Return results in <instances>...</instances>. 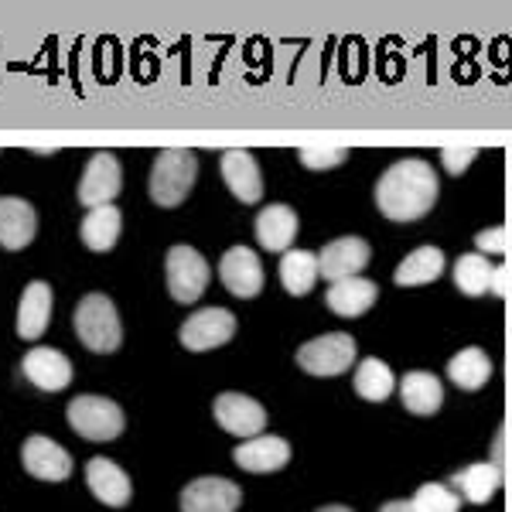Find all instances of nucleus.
Listing matches in <instances>:
<instances>
[{
    "instance_id": "f257e3e1",
    "label": "nucleus",
    "mask_w": 512,
    "mask_h": 512,
    "mask_svg": "<svg viewBox=\"0 0 512 512\" xmlns=\"http://www.w3.org/2000/svg\"><path fill=\"white\" fill-rule=\"evenodd\" d=\"M437 202V175L427 161L403 158L376 181V205L390 222H417Z\"/></svg>"
},
{
    "instance_id": "f03ea898",
    "label": "nucleus",
    "mask_w": 512,
    "mask_h": 512,
    "mask_svg": "<svg viewBox=\"0 0 512 512\" xmlns=\"http://www.w3.org/2000/svg\"><path fill=\"white\" fill-rule=\"evenodd\" d=\"M198 178V158L195 151H181V147H164L154 158L151 181H147V192H151L154 205L161 209H178L188 198Z\"/></svg>"
},
{
    "instance_id": "7ed1b4c3",
    "label": "nucleus",
    "mask_w": 512,
    "mask_h": 512,
    "mask_svg": "<svg viewBox=\"0 0 512 512\" xmlns=\"http://www.w3.org/2000/svg\"><path fill=\"white\" fill-rule=\"evenodd\" d=\"M76 335L89 352H117L123 342L117 308L106 294H86L76 308Z\"/></svg>"
},
{
    "instance_id": "20e7f679",
    "label": "nucleus",
    "mask_w": 512,
    "mask_h": 512,
    "mask_svg": "<svg viewBox=\"0 0 512 512\" xmlns=\"http://www.w3.org/2000/svg\"><path fill=\"white\" fill-rule=\"evenodd\" d=\"M65 414L72 431L86 441H117L123 434V410L106 396H76Z\"/></svg>"
},
{
    "instance_id": "39448f33",
    "label": "nucleus",
    "mask_w": 512,
    "mask_h": 512,
    "mask_svg": "<svg viewBox=\"0 0 512 512\" xmlns=\"http://www.w3.org/2000/svg\"><path fill=\"white\" fill-rule=\"evenodd\" d=\"M164 274H168V291L178 304H195L209 287V263L192 246H171L168 260H164Z\"/></svg>"
},
{
    "instance_id": "423d86ee",
    "label": "nucleus",
    "mask_w": 512,
    "mask_h": 512,
    "mask_svg": "<svg viewBox=\"0 0 512 512\" xmlns=\"http://www.w3.org/2000/svg\"><path fill=\"white\" fill-rule=\"evenodd\" d=\"M355 362V338L345 332L321 335L297 349V366L311 376H342Z\"/></svg>"
},
{
    "instance_id": "0eeeda50",
    "label": "nucleus",
    "mask_w": 512,
    "mask_h": 512,
    "mask_svg": "<svg viewBox=\"0 0 512 512\" xmlns=\"http://www.w3.org/2000/svg\"><path fill=\"white\" fill-rule=\"evenodd\" d=\"M120 188H123V171H120L117 154L96 151L86 164V175L79 181V202L86 205V209H103V205H113Z\"/></svg>"
},
{
    "instance_id": "6e6552de",
    "label": "nucleus",
    "mask_w": 512,
    "mask_h": 512,
    "mask_svg": "<svg viewBox=\"0 0 512 512\" xmlns=\"http://www.w3.org/2000/svg\"><path fill=\"white\" fill-rule=\"evenodd\" d=\"M236 335V318L233 311L226 308H202L195 311L192 318L181 325V345H185L188 352H209V349H219V345H226L229 338Z\"/></svg>"
},
{
    "instance_id": "1a4fd4ad",
    "label": "nucleus",
    "mask_w": 512,
    "mask_h": 512,
    "mask_svg": "<svg viewBox=\"0 0 512 512\" xmlns=\"http://www.w3.org/2000/svg\"><path fill=\"white\" fill-rule=\"evenodd\" d=\"M222 431H229L233 437H260L263 427H267V410L253 400V396H243V393H222L212 407Z\"/></svg>"
},
{
    "instance_id": "9d476101",
    "label": "nucleus",
    "mask_w": 512,
    "mask_h": 512,
    "mask_svg": "<svg viewBox=\"0 0 512 512\" xmlns=\"http://www.w3.org/2000/svg\"><path fill=\"white\" fill-rule=\"evenodd\" d=\"M243 502V489L229 478H195L181 492V512H236Z\"/></svg>"
},
{
    "instance_id": "9b49d317",
    "label": "nucleus",
    "mask_w": 512,
    "mask_h": 512,
    "mask_svg": "<svg viewBox=\"0 0 512 512\" xmlns=\"http://www.w3.org/2000/svg\"><path fill=\"white\" fill-rule=\"evenodd\" d=\"M369 243L359 236H342L335 239V243H328L325 250L318 253V267H321V277L332 280H349V277H359L362 270H366L369 263Z\"/></svg>"
},
{
    "instance_id": "f8f14e48",
    "label": "nucleus",
    "mask_w": 512,
    "mask_h": 512,
    "mask_svg": "<svg viewBox=\"0 0 512 512\" xmlns=\"http://www.w3.org/2000/svg\"><path fill=\"white\" fill-rule=\"evenodd\" d=\"M219 277L233 297H256L263 291V263L246 246H233V250L222 253Z\"/></svg>"
},
{
    "instance_id": "ddd939ff",
    "label": "nucleus",
    "mask_w": 512,
    "mask_h": 512,
    "mask_svg": "<svg viewBox=\"0 0 512 512\" xmlns=\"http://www.w3.org/2000/svg\"><path fill=\"white\" fill-rule=\"evenodd\" d=\"M21 461L28 468V475L41 478V482H65L72 475V458L62 444H55L52 437H28L21 448Z\"/></svg>"
},
{
    "instance_id": "4468645a",
    "label": "nucleus",
    "mask_w": 512,
    "mask_h": 512,
    "mask_svg": "<svg viewBox=\"0 0 512 512\" xmlns=\"http://www.w3.org/2000/svg\"><path fill=\"white\" fill-rule=\"evenodd\" d=\"M21 373L45 393H62L72 383V362L65 359L59 349H48V345H35L21 362Z\"/></svg>"
},
{
    "instance_id": "2eb2a0df",
    "label": "nucleus",
    "mask_w": 512,
    "mask_h": 512,
    "mask_svg": "<svg viewBox=\"0 0 512 512\" xmlns=\"http://www.w3.org/2000/svg\"><path fill=\"white\" fill-rule=\"evenodd\" d=\"M86 482H89V492H93L96 499L103 502V506H110V509L130 506L134 485H130V475L123 472L117 461H110V458H89Z\"/></svg>"
},
{
    "instance_id": "dca6fc26",
    "label": "nucleus",
    "mask_w": 512,
    "mask_h": 512,
    "mask_svg": "<svg viewBox=\"0 0 512 512\" xmlns=\"http://www.w3.org/2000/svg\"><path fill=\"white\" fill-rule=\"evenodd\" d=\"M219 168H222V178H226V188L233 192L243 205H256L263 198V175L256 168V158L250 151H222L219 158Z\"/></svg>"
},
{
    "instance_id": "f3484780",
    "label": "nucleus",
    "mask_w": 512,
    "mask_h": 512,
    "mask_svg": "<svg viewBox=\"0 0 512 512\" xmlns=\"http://www.w3.org/2000/svg\"><path fill=\"white\" fill-rule=\"evenodd\" d=\"M233 461L253 475L280 472V468L291 461V444L277 434H260V437H250V441L239 444L233 451Z\"/></svg>"
},
{
    "instance_id": "a211bd4d",
    "label": "nucleus",
    "mask_w": 512,
    "mask_h": 512,
    "mask_svg": "<svg viewBox=\"0 0 512 512\" xmlns=\"http://www.w3.org/2000/svg\"><path fill=\"white\" fill-rule=\"evenodd\" d=\"M38 233L35 205L24 198H0V246L4 250H24Z\"/></svg>"
},
{
    "instance_id": "6ab92c4d",
    "label": "nucleus",
    "mask_w": 512,
    "mask_h": 512,
    "mask_svg": "<svg viewBox=\"0 0 512 512\" xmlns=\"http://www.w3.org/2000/svg\"><path fill=\"white\" fill-rule=\"evenodd\" d=\"M297 236V212L291 205H267L256 216V243L267 253H287Z\"/></svg>"
},
{
    "instance_id": "aec40b11",
    "label": "nucleus",
    "mask_w": 512,
    "mask_h": 512,
    "mask_svg": "<svg viewBox=\"0 0 512 512\" xmlns=\"http://www.w3.org/2000/svg\"><path fill=\"white\" fill-rule=\"evenodd\" d=\"M376 297H379V287L373 280L349 277V280H338V284L328 287L325 304L338 318H362L376 304Z\"/></svg>"
},
{
    "instance_id": "412c9836",
    "label": "nucleus",
    "mask_w": 512,
    "mask_h": 512,
    "mask_svg": "<svg viewBox=\"0 0 512 512\" xmlns=\"http://www.w3.org/2000/svg\"><path fill=\"white\" fill-rule=\"evenodd\" d=\"M48 321H52V287L35 280V284H28L21 294L18 335L24 338V342H38V338L45 335Z\"/></svg>"
},
{
    "instance_id": "4be33fe9",
    "label": "nucleus",
    "mask_w": 512,
    "mask_h": 512,
    "mask_svg": "<svg viewBox=\"0 0 512 512\" xmlns=\"http://www.w3.org/2000/svg\"><path fill=\"white\" fill-rule=\"evenodd\" d=\"M120 229H123V212L117 209V205H103V209L86 212L79 236L93 253H110L120 239Z\"/></svg>"
},
{
    "instance_id": "5701e85b",
    "label": "nucleus",
    "mask_w": 512,
    "mask_h": 512,
    "mask_svg": "<svg viewBox=\"0 0 512 512\" xmlns=\"http://www.w3.org/2000/svg\"><path fill=\"white\" fill-rule=\"evenodd\" d=\"M400 396H403V407L410 410V414L417 417H431L441 410L444 403V386L441 379L431 376V373H407L400 383Z\"/></svg>"
},
{
    "instance_id": "b1692460",
    "label": "nucleus",
    "mask_w": 512,
    "mask_h": 512,
    "mask_svg": "<svg viewBox=\"0 0 512 512\" xmlns=\"http://www.w3.org/2000/svg\"><path fill=\"white\" fill-rule=\"evenodd\" d=\"M321 277V267H318V253H304V250H287L280 256V284H284L287 294L294 297H304L315 291Z\"/></svg>"
},
{
    "instance_id": "393cba45",
    "label": "nucleus",
    "mask_w": 512,
    "mask_h": 512,
    "mask_svg": "<svg viewBox=\"0 0 512 512\" xmlns=\"http://www.w3.org/2000/svg\"><path fill=\"white\" fill-rule=\"evenodd\" d=\"M499 485H502V468L492 465V461H482V465H472L465 472L451 475V489L465 495L468 502H475V506H485Z\"/></svg>"
},
{
    "instance_id": "a878e982",
    "label": "nucleus",
    "mask_w": 512,
    "mask_h": 512,
    "mask_svg": "<svg viewBox=\"0 0 512 512\" xmlns=\"http://www.w3.org/2000/svg\"><path fill=\"white\" fill-rule=\"evenodd\" d=\"M444 274V253L437 246H420L396 267V287H424Z\"/></svg>"
},
{
    "instance_id": "bb28decb",
    "label": "nucleus",
    "mask_w": 512,
    "mask_h": 512,
    "mask_svg": "<svg viewBox=\"0 0 512 512\" xmlns=\"http://www.w3.org/2000/svg\"><path fill=\"white\" fill-rule=\"evenodd\" d=\"M492 376V362H489V352L485 349H461L458 355L448 359V379L461 390H482Z\"/></svg>"
},
{
    "instance_id": "cd10ccee",
    "label": "nucleus",
    "mask_w": 512,
    "mask_h": 512,
    "mask_svg": "<svg viewBox=\"0 0 512 512\" xmlns=\"http://www.w3.org/2000/svg\"><path fill=\"white\" fill-rule=\"evenodd\" d=\"M352 386H355V393L362 396V400H369V403H383L386 396H390L396 390V379H393V369L386 366L383 359H362L359 362V369H355V376H352Z\"/></svg>"
},
{
    "instance_id": "c85d7f7f",
    "label": "nucleus",
    "mask_w": 512,
    "mask_h": 512,
    "mask_svg": "<svg viewBox=\"0 0 512 512\" xmlns=\"http://www.w3.org/2000/svg\"><path fill=\"white\" fill-rule=\"evenodd\" d=\"M492 274L495 267L482 253H465L454 263V287L468 297H482L485 291H492Z\"/></svg>"
},
{
    "instance_id": "c756f323",
    "label": "nucleus",
    "mask_w": 512,
    "mask_h": 512,
    "mask_svg": "<svg viewBox=\"0 0 512 512\" xmlns=\"http://www.w3.org/2000/svg\"><path fill=\"white\" fill-rule=\"evenodd\" d=\"M410 502L417 506V512H458L461 495L454 492L451 485L431 482V485H420L417 495Z\"/></svg>"
},
{
    "instance_id": "7c9ffc66",
    "label": "nucleus",
    "mask_w": 512,
    "mask_h": 512,
    "mask_svg": "<svg viewBox=\"0 0 512 512\" xmlns=\"http://www.w3.org/2000/svg\"><path fill=\"white\" fill-rule=\"evenodd\" d=\"M301 164L311 171H328V168H338L345 158H349V151L345 147H301Z\"/></svg>"
},
{
    "instance_id": "2f4dec72",
    "label": "nucleus",
    "mask_w": 512,
    "mask_h": 512,
    "mask_svg": "<svg viewBox=\"0 0 512 512\" xmlns=\"http://www.w3.org/2000/svg\"><path fill=\"white\" fill-rule=\"evenodd\" d=\"M475 158H478L475 147H444V151H441V161H444V168H448L451 175L468 171V164H472Z\"/></svg>"
},
{
    "instance_id": "473e14b6",
    "label": "nucleus",
    "mask_w": 512,
    "mask_h": 512,
    "mask_svg": "<svg viewBox=\"0 0 512 512\" xmlns=\"http://www.w3.org/2000/svg\"><path fill=\"white\" fill-rule=\"evenodd\" d=\"M475 246L485 253H506V229L495 226V229H482V233L475 236Z\"/></svg>"
},
{
    "instance_id": "72a5a7b5",
    "label": "nucleus",
    "mask_w": 512,
    "mask_h": 512,
    "mask_svg": "<svg viewBox=\"0 0 512 512\" xmlns=\"http://www.w3.org/2000/svg\"><path fill=\"white\" fill-rule=\"evenodd\" d=\"M492 294H506V267H495V274H492Z\"/></svg>"
},
{
    "instance_id": "f704fd0d",
    "label": "nucleus",
    "mask_w": 512,
    "mask_h": 512,
    "mask_svg": "<svg viewBox=\"0 0 512 512\" xmlns=\"http://www.w3.org/2000/svg\"><path fill=\"white\" fill-rule=\"evenodd\" d=\"M379 512H417V506H414V502H403V499H396V502H386V506L379 509Z\"/></svg>"
},
{
    "instance_id": "c9c22d12",
    "label": "nucleus",
    "mask_w": 512,
    "mask_h": 512,
    "mask_svg": "<svg viewBox=\"0 0 512 512\" xmlns=\"http://www.w3.org/2000/svg\"><path fill=\"white\" fill-rule=\"evenodd\" d=\"M318 512H352L349 506H325V509H318Z\"/></svg>"
}]
</instances>
